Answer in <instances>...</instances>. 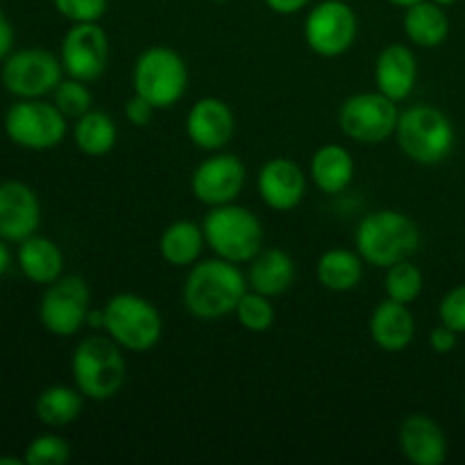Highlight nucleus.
I'll return each instance as SVG.
<instances>
[{
    "instance_id": "obj_33",
    "label": "nucleus",
    "mask_w": 465,
    "mask_h": 465,
    "mask_svg": "<svg viewBox=\"0 0 465 465\" xmlns=\"http://www.w3.org/2000/svg\"><path fill=\"white\" fill-rule=\"evenodd\" d=\"M54 9L71 23H100L109 0H53Z\"/></svg>"
},
{
    "instance_id": "obj_12",
    "label": "nucleus",
    "mask_w": 465,
    "mask_h": 465,
    "mask_svg": "<svg viewBox=\"0 0 465 465\" xmlns=\"http://www.w3.org/2000/svg\"><path fill=\"white\" fill-rule=\"evenodd\" d=\"M62 59L44 48L9 53L3 66V84L18 98H44L62 82Z\"/></svg>"
},
{
    "instance_id": "obj_11",
    "label": "nucleus",
    "mask_w": 465,
    "mask_h": 465,
    "mask_svg": "<svg viewBox=\"0 0 465 465\" xmlns=\"http://www.w3.org/2000/svg\"><path fill=\"white\" fill-rule=\"evenodd\" d=\"M91 309L89 284L80 275H62L48 284L39 304V321L50 334L75 336Z\"/></svg>"
},
{
    "instance_id": "obj_1",
    "label": "nucleus",
    "mask_w": 465,
    "mask_h": 465,
    "mask_svg": "<svg viewBox=\"0 0 465 465\" xmlns=\"http://www.w3.org/2000/svg\"><path fill=\"white\" fill-rule=\"evenodd\" d=\"M245 291L248 277L241 272L239 263L216 257L191 266L182 289V300L186 312L198 321H221L234 313Z\"/></svg>"
},
{
    "instance_id": "obj_39",
    "label": "nucleus",
    "mask_w": 465,
    "mask_h": 465,
    "mask_svg": "<svg viewBox=\"0 0 465 465\" xmlns=\"http://www.w3.org/2000/svg\"><path fill=\"white\" fill-rule=\"evenodd\" d=\"M86 325H89L91 330H104V307L103 309H89Z\"/></svg>"
},
{
    "instance_id": "obj_43",
    "label": "nucleus",
    "mask_w": 465,
    "mask_h": 465,
    "mask_svg": "<svg viewBox=\"0 0 465 465\" xmlns=\"http://www.w3.org/2000/svg\"><path fill=\"white\" fill-rule=\"evenodd\" d=\"M434 3H439L440 7H450V5H457L459 0H434Z\"/></svg>"
},
{
    "instance_id": "obj_2",
    "label": "nucleus",
    "mask_w": 465,
    "mask_h": 465,
    "mask_svg": "<svg viewBox=\"0 0 465 465\" xmlns=\"http://www.w3.org/2000/svg\"><path fill=\"white\" fill-rule=\"evenodd\" d=\"M420 248L416 221L398 209H380L361 218L354 232V250L368 266L389 268L411 259Z\"/></svg>"
},
{
    "instance_id": "obj_6",
    "label": "nucleus",
    "mask_w": 465,
    "mask_h": 465,
    "mask_svg": "<svg viewBox=\"0 0 465 465\" xmlns=\"http://www.w3.org/2000/svg\"><path fill=\"white\" fill-rule=\"evenodd\" d=\"M395 136L400 150L422 166L445 162L454 148L452 121L431 104H416L400 114Z\"/></svg>"
},
{
    "instance_id": "obj_29",
    "label": "nucleus",
    "mask_w": 465,
    "mask_h": 465,
    "mask_svg": "<svg viewBox=\"0 0 465 465\" xmlns=\"http://www.w3.org/2000/svg\"><path fill=\"white\" fill-rule=\"evenodd\" d=\"M422 289H425V277H422V271L411 262V259H404V262H398L393 263V266L386 268V298L411 304L420 298Z\"/></svg>"
},
{
    "instance_id": "obj_30",
    "label": "nucleus",
    "mask_w": 465,
    "mask_h": 465,
    "mask_svg": "<svg viewBox=\"0 0 465 465\" xmlns=\"http://www.w3.org/2000/svg\"><path fill=\"white\" fill-rule=\"evenodd\" d=\"M234 316L243 330L252 331V334H262L275 325V307H272L271 298L257 291H245L243 298L239 300L234 309Z\"/></svg>"
},
{
    "instance_id": "obj_42",
    "label": "nucleus",
    "mask_w": 465,
    "mask_h": 465,
    "mask_svg": "<svg viewBox=\"0 0 465 465\" xmlns=\"http://www.w3.org/2000/svg\"><path fill=\"white\" fill-rule=\"evenodd\" d=\"M25 459H12V457H0V465H23Z\"/></svg>"
},
{
    "instance_id": "obj_28",
    "label": "nucleus",
    "mask_w": 465,
    "mask_h": 465,
    "mask_svg": "<svg viewBox=\"0 0 465 465\" xmlns=\"http://www.w3.org/2000/svg\"><path fill=\"white\" fill-rule=\"evenodd\" d=\"M73 139H75L80 153H84L86 157H104L116 145L118 127L109 114L91 109L75 121Z\"/></svg>"
},
{
    "instance_id": "obj_24",
    "label": "nucleus",
    "mask_w": 465,
    "mask_h": 465,
    "mask_svg": "<svg viewBox=\"0 0 465 465\" xmlns=\"http://www.w3.org/2000/svg\"><path fill=\"white\" fill-rule=\"evenodd\" d=\"M363 259L357 250L331 248L316 262V280L331 293L354 291L363 280Z\"/></svg>"
},
{
    "instance_id": "obj_13",
    "label": "nucleus",
    "mask_w": 465,
    "mask_h": 465,
    "mask_svg": "<svg viewBox=\"0 0 465 465\" xmlns=\"http://www.w3.org/2000/svg\"><path fill=\"white\" fill-rule=\"evenodd\" d=\"M109 64V36L100 23H73L62 41V66L68 77L95 82Z\"/></svg>"
},
{
    "instance_id": "obj_34",
    "label": "nucleus",
    "mask_w": 465,
    "mask_h": 465,
    "mask_svg": "<svg viewBox=\"0 0 465 465\" xmlns=\"http://www.w3.org/2000/svg\"><path fill=\"white\" fill-rule=\"evenodd\" d=\"M439 318L457 334H465V284L454 286L443 295L439 304Z\"/></svg>"
},
{
    "instance_id": "obj_26",
    "label": "nucleus",
    "mask_w": 465,
    "mask_h": 465,
    "mask_svg": "<svg viewBox=\"0 0 465 465\" xmlns=\"http://www.w3.org/2000/svg\"><path fill=\"white\" fill-rule=\"evenodd\" d=\"M18 266H21L23 275L35 284H53L54 280L62 277L64 254L54 241L35 234L21 241Z\"/></svg>"
},
{
    "instance_id": "obj_36",
    "label": "nucleus",
    "mask_w": 465,
    "mask_h": 465,
    "mask_svg": "<svg viewBox=\"0 0 465 465\" xmlns=\"http://www.w3.org/2000/svg\"><path fill=\"white\" fill-rule=\"evenodd\" d=\"M459 343V334L452 330V327L443 325L440 322L439 327H434L430 334V348L434 350L436 354H450Z\"/></svg>"
},
{
    "instance_id": "obj_15",
    "label": "nucleus",
    "mask_w": 465,
    "mask_h": 465,
    "mask_svg": "<svg viewBox=\"0 0 465 465\" xmlns=\"http://www.w3.org/2000/svg\"><path fill=\"white\" fill-rule=\"evenodd\" d=\"M184 127L195 148L204 153H218L234 139L236 118L225 100L207 95L191 104Z\"/></svg>"
},
{
    "instance_id": "obj_20",
    "label": "nucleus",
    "mask_w": 465,
    "mask_h": 465,
    "mask_svg": "<svg viewBox=\"0 0 465 465\" xmlns=\"http://www.w3.org/2000/svg\"><path fill=\"white\" fill-rule=\"evenodd\" d=\"M368 330H371L372 343L380 350L402 352L416 339V318L409 304L386 298L372 309Z\"/></svg>"
},
{
    "instance_id": "obj_18",
    "label": "nucleus",
    "mask_w": 465,
    "mask_h": 465,
    "mask_svg": "<svg viewBox=\"0 0 465 465\" xmlns=\"http://www.w3.org/2000/svg\"><path fill=\"white\" fill-rule=\"evenodd\" d=\"M398 443L407 461L413 465H443L448 461V436L434 418L411 413L398 430Z\"/></svg>"
},
{
    "instance_id": "obj_44",
    "label": "nucleus",
    "mask_w": 465,
    "mask_h": 465,
    "mask_svg": "<svg viewBox=\"0 0 465 465\" xmlns=\"http://www.w3.org/2000/svg\"><path fill=\"white\" fill-rule=\"evenodd\" d=\"M212 3H216V5H225V3H230V0H212Z\"/></svg>"
},
{
    "instance_id": "obj_9",
    "label": "nucleus",
    "mask_w": 465,
    "mask_h": 465,
    "mask_svg": "<svg viewBox=\"0 0 465 465\" xmlns=\"http://www.w3.org/2000/svg\"><path fill=\"white\" fill-rule=\"evenodd\" d=\"M66 116L39 98H21L5 114V132L16 145L27 150H50L66 136Z\"/></svg>"
},
{
    "instance_id": "obj_32",
    "label": "nucleus",
    "mask_w": 465,
    "mask_h": 465,
    "mask_svg": "<svg viewBox=\"0 0 465 465\" xmlns=\"http://www.w3.org/2000/svg\"><path fill=\"white\" fill-rule=\"evenodd\" d=\"M27 465H64L71 459V445L57 434H41L27 445Z\"/></svg>"
},
{
    "instance_id": "obj_41",
    "label": "nucleus",
    "mask_w": 465,
    "mask_h": 465,
    "mask_svg": "<svg viewBox=\"0 0 465 465\" xmlns=\"http://www.w3.org/2000/svg\"><path fill=\"white\" fill-rule=\"evenodd\" d=\"M386 3L395 5V7H402V9H407V7H411V5L420 3V0H386Z\"/></svg>"
},
{
    "instance_id": "obj_17",
    "label": "nucleus",
    "mask_w": 465,
    "mask_h": 465,
    "mask_svg": "<svg viewBox=\"0 0 465 465\" xmlns=\"http://www.w3.org/2000/svg\"><path fill=\"white\" fill-rule=\"evenodd\" d=\"M41 223V203L35 191L23 182L0 184V239L21 241L36 234Z\"/></svg>"
},
{
    "instance_id": "obj_21",
    "label": "nucleus",
    "mask_w": 465,
    "mask_h": 465,
    "mask_svg": "<svg viewBox=\"0 0 465 465\" xmlns=\"http://www.w3.org/2000/svg\"><path fill=\"white\" fill-rule=\"evenodd\" d=\"M248 286L257 293L277 298L284 295L295 282V262L286 250L262 248V252L250 262Z\"/></svg>"
},
{
    "instance_id": "obj_4",
    "label": "nucleus",
    "mask_w": 465,
    "mask_h": 465,
    "mask_svg": "<svg viewBox=\"0 0 465 465\" xmlns=\"http://www.w3.org/2000/svg\"><path fill=\"white\" fill-rule=\"evenodd\" d=\"M203 232L213 254L232 263H250L263 248L262 221L234 203L209 209Z\"/></svg>"
},
{
    "instance_id": "obj_22",
    "label": "nucleus",
    "mask_w": 465,
    "mask_h": 465,
    "mask_svg": "<svg viewBox=\"0 0 465 465\" xmlns=\"http://www.w3.org/2000/svg\"><path fill=\"white\" fill-rule=\"evenodd\" d=\"M309 175L313 184L327 195H339L352 184L354 159L348 148L339 143H327L313 153L309 163Z\"/></svg>"
},
{
    "instance_id": "obj_27",
    "label": "nucleus",
    "mask_w": 465,
    "mask_h": 465,
    "mask_svg": "<svg viewBox=\"0 0 465 465\" xmlns=\"http://www.w3.org/2000/svg\"><path fill=\"white\" fill-rule=\"evenodd\" d=\"M84 395L71 386H48L35 402L36 418L48 427H66L80 418L84 409Z\"/></svg>"
},
{
    "instance_id": "obj_14",
    "label": "nucleus",
    "mask_w": 465,
    "mask_h": 465,
    "mask_svg": "<svg viewBox=\"0 0 465 465\" xmlns=\"http://www.w3.org/2000/svg\"><path fill=\"white\" fill-rule=\"evenodd\" d=\"M245 177V163L236 154L216 153L195 166L191 175V193L207 207H221L239 198Z\"/></svg>"
},
{
    "instance_id": "obj_8",
    "label": "nucleus",
    "mask_w": 465,
    "mask_h": 465,
    "mask_svg": "<svg viewBox=\"0 0 465 465\" xmlns=\"http://www.w3.org/2000/svg\"><path fill=\"white\" fill-rule=\"evenodd\" d=\"M398 103L380 91L354 94L341 104L339 127L348 139L357 143H384L398 130Z\"/></svg>"
},
{
    "instance_id": "obj_10",
    "label": "nucleus",
    "mask_w": 465,
    "mask_h": 465,
    "mask_svg": "<svg viewBox=\"0 0 465 465\" xmlns=\"http://www.w3.org/2000/svg\"><path fill=\"white\" fill-rule=\"evenodd\" d=\"M359 35L357 12L345 0H322L304 18V41L325 59L341 57L354 45Z\"/></svg>"
},
{
    "instance_id": "obj_5",
    "label": "nucleus",
    "mask_w": 465,
    "mask_h": 465,
    "mask_svg": "<svg viewBox=\"0 0 465 465\" xmlns=\"http://www.w3.org/2000/svg\"><path fill=\"white\" fill-rule=\"evenodd\" d=\"M132 84L134 94L143 95L157 109H171L189 89V68L177 50L168 45H150L136 57Z\"/></svg>"
},
{
    "instance_id": "obj_19",
    "label": "nucleus",
    "mask_w": 465,
    "mask_h": 465,
    "mask_svg": "<svg viewBox=\"0 0 465 465\" xmlns=\"http://www.w3.org/2000/svg\"><path fill=\"white\" fill-rule=\"evenodd\" d=\"M418 82V59L409 45L389 44L375 62V86L386 98L402 103L413 94Z\"/></svg>"
},
{
    "instance_id": "obj_16",
    "label": "nucleus",
    "mask_w": 465,
    "mask_h": 465,
    "mask_svg": "<svg viewBox=\"0 0 465 465\" xmlns=\"http://www.w3.org/2000/svg\"><path fill=\"white\" fill-rule=\"evenodd\" d=\"M257 191L272 212H293L307 195V175L293 159L275 157L257 173Z\"/></svg>"
},
{
    "instance_id": "obj_3",
    "label": "nucleus",
    "mask_w": 465,
    "mask_h": 465,
    "mask_svg": "<svg viewBox=\"0 0 465 465\" xmlns=\"http://www.w3.org/2000/svg\"><path fill=\"white\" fill-rule=\"evenodd\" d=\"M71 372L77 391L86 400L104 402V400L116 398L127 380L123 348L107 334L86 336L73 352Z\"/></svg>"
},
{
    "instance_id": "obj_7",
    "label": "nucleus",
    "mask_w": 465,
    "mask_h": 465,
    "mask_svg": "<svg viewBox=\"0 0 465 465\" xmlns=\"http://www.w3.org/2000/svg\"><path fill=\"white\" fill-rule=\"evenodd\" d=\"M104 334L127 352H148L162 341V312L141 295L116 293L104 304Z\"/></svg>"
},
{
    "instance_id": "obj_40",
    "label": "nucleus",
    "mask_w": 465,
    "mask_h": 465,
    "mask_svg": "<svg viewBox=\"0 0 465 465\" xmlns=\"http://www.w3.org/2000/svg\"><path fill=\"white\" fill-rule=\"evenodd\" d=\"M9 259L12 257H9V250H7V245H5V239H0V277L7 272Z\"/></svg>"
},
{
    "instance_id": "obj_31",
    "label": "nucleus",
    "mask_w": 465,
    "mask_h": 465,
    "mask_svg": "<svg viewBox=\"0 0 465 465\" xmlns=\"http://www.w3.org/2000/svg\"><path fill=\"white\" fill-rule=\"evenodd\" d=\"M89 82L75 80V77H68L57 84V89L53 91V103L59 112L66 118H80L86 112H91V104H94V94H91Z\"/></svg>"
},
{
    "instance_id": "obj_37",
    "label": "nucleus",
    "mask_w": 465,
    "mask_h": 465,
    "mask_svg": "<svg viewBox=\"0 0 465 465\" xmlns=\"http://www.w3.org/2000/svg\"><path fill=\"white\" fill-rule=\"evenodd\" d=\"M263 3L271 12L280 14V16H291V14L302 12L312 0H263Z\"/></svg>"
},
{
    "instance_id": "obj_25",
    "label": "nucleus",
    "mask_w": 465,
    "mask_h": 465,
    "mask_svg": "<svg viewBox=\"0 0 465 465\" xmlns=\"http://www.w3.org/2000/svg\"><path fill=\"white\" fill-rule=\"evenodd\" d=\"M204 245L207 241H204L203 225L186 218L171 223L159 236V254L168 266L175 268L193 266L203 254Z\"/></svg>"
},
{
    "instance_id": "obj_38",
    "label": "nucleus",
    "mask_w": 465,
    "mask_h": 465,
    "mask_svg": "<svg viewBox=\"0 0 465 465\" xmlns=\"http://www.w3.org/2000/svg\"><path fill=\"white\" fill-rule=\"evenodd\" d=\"M12 45H14L12 23H9L7 16L0 12V59H5L9 53H12Z\"/></svg>"
},
{
    "instance_id": "obj_23",
    "label": "nucleus",
    "mask_w": 465,
    "mask_h": 465,
    "mask_svg": "<svg viewBox=\"0 0 465 465\" xmlns=\"http://www.w3.org/2000/svg\"><path fill=\"white\" fill-rule=\"evenodd\" d=\"M404 35L418 48H439L450 36V16L434 0H420L404 9Z\"/></svg>"
},
{
    "instance_id": "obj_35",
    "label": "nucleus",
    "mask_w": 465,
    "mask_h": 465,
    "mask_svg": "<svg viewBox=\"0 0 465 465\" xmlns=\"http://www.w3.org/2000/svg\"><path fill=\"white\" fill-rule=\"evenodd\" d=\"M123 112H125V118H127V123H130V125L148 127L150 123H153V116H154V112H157V107H154L153 103H148L143 95L134 94L125 103Z\"/></svg>"
}]
</instances>
